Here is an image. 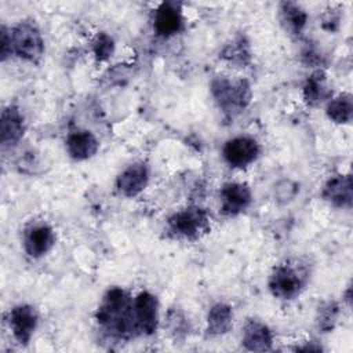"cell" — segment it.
Wrapping results in <instances>:
<instances>
[{
  "instance_id": "1",
  "label": "cell",
  "mask_w": 353,
  "mask_h": 353,
  "mask_svg": "<svg viewBox=\"0 0 353 353\" xmlns=\"http://www.w3.org/2000/svg\"><path fill=\"white\" fill-rule=\"evenodd\" d=\"M95 320L113 338L130 339L139 335L134 316V299L120 287H112L103 294Z\"/></svg>"
},
{
  "instance_id": "2",
  "label": "cell",
  "mask_w": 353,
  "mask_h": 353,
  "mask_svg": "<svg viewBox=\"0 0 353 353\" xmlns=\"http://www.w3.org/2000/svg\"><path fill=\"white\" fill-rule=\"evenodd\" d=\"M210 90L218 108L225 116L232 119L241 113L250 105L252 98L250 83L245 79L236 76H215Z\"/></svg>"
},
{
  "instance_id": "3",
  "label": "cell",
  "mask_w": 353,
  "mask_h": 353,
  "mask_svg": "<svg viewBox=\"0 0 353 353\" xmlns=\"http://www.w3.org/2000/svg\"><path fill=\"white\" fill-rule=\"evenodd\" d=\"M309 281V269L301 261H285L274 266L269 276L270 294L283 301H291L305 290Z\"/></svg>"
},
{
  "instance_id": "4",
  "label": "cell",
  "mask_w": 353,
  "mask_h": 353,
  "mask_svg": "<svg viewBox=\"0 0 353 353\" xmlns=\"http://www.w3.org/2000/svg\"><path fill=\"white\" fill-rule=\"evenodd\" d=\"M167 225L174 237L196 240L210 230V216L199 205H189L174 212Z\"/></svg>"
},
{
  "instance_id": "5",
  "label": "cell",
  "mask_w": 353,
  "mask_h": 353,
  "mask_svg": "<svg viewBox=\"0 0 353 353\" xmlns=\"http://www.w3.org/2000/svg\"><path fill=\"white\" fill-rule=\"evenodd\" d=\"M11 52L28 62H37L44 54V40L33 22H18L10 29Z\"/></svg>"
},
{
  "instance_id": "6",
  "label": "cell",
  "mask_w": 353,
  "mask_h": 353,
  "mask_svg": "<svg viewBox=\"0 0 353 353\" xmlns=\"http://www.w3.org/2000/svg\"><path fill=\"white\" fill-rule=\"evenodd\" d=\"M261 153L258 141L248 135H239L225 142L222 157L232 168H245L252 164Z\"/></svg>"
},
{
  "instance_id": "7",
  "label": "cell",
  "mask_w": 353,
  "mask_h": 353,
  "mask_svg": "<svg viewBox=\"0 0 353 353\" xmlns=\"http://www.w3.org/2000/svg\"><path fill=\"white\" fill-rule=\"evenodd\" d=\"M39 323L37 310L28 303H21L14 306L8 313L10 330L21 345H28L32 339Z\"/></svg>"
},
{
  "instance_id": "8",
  "label": "cell",
  "mask_w": 353,
  "mask_h": 353,
  "mask_svg": "<svg viewBox=\"0 0 353 353\" xmlns=\"http://www.w3.org/2000/svg\"><path fill=\"white\" fill-rule=\"evenodd\" d=\"M221 212L226 216H236L244 212L251 201L252 193L247 183L243 182H226L219 190Z\"/></svg>"
},
{
  "instance_id": "9",
  "label": "cell",
  "mask_w": 353,
  "mask_h": 353,
  "mask_svg": "<svg viewBox=\"0 0 353 353\" xmlns=\"http://www.w3.org/2000/svg\"><path fill=\"white\" fill-rule=\"evenodd\" d=\"M134 316L139 335H152L159 324V301L149 291H141L134 298Z\"/></svg>"
},
{
  "instance_id": "10",
  "label": "cell",
  "mask_w": 353,
  "mask_h": 353,
  "mask_svg": "<svg viewBox=\"0 0 353 353\" xmlns=\"http://www.w3.org/2000/svg\"><path fill=\"white\" fill-rule=\"evenodd\" d=\"M54 229L46 222H34L23 232V250L30 258L44 256L55 244Z\"/></svg>"
},
{
  "instance_id": "11",
  "label": "cell",
  "mask_w": 353,
  "mask_h": 353,
  "mask_svg": "<svg viewBox=\"0 0 353 353\" xmlns=\"http://www.w3.org/2000/svg\"><path fill=\"white\" fill-rule=\"evenodd\" d=\"M183 28L182 7L176 1H163L153 14V30L161 37L179 33Z\"/></svg>"
},
{
  "instance_id": "12",
  "label": "cell",
  "mask_w": 353,
  "mask_h": 353,
  "mask_svg": "<svg viewBox=\"0 0 353 353\" xmlns=\"http://www.w3.org/2000/svg\"><path fill=\"white\" fill-rule=\"evenodd\" d=\"M323 199L335 208H350L353 199V185L350 174L331 176L323 186Z\"/></svg>"
},
{
  "instance_id": "13",
  "label": "cell",
  "mask_w": 353,
  "mask_h": 353,
  "mask_svg": "<svg viewBox=\"0 0 353 353\" xmlns=\"http://www.w3.org/2000/svg\"><path fill=\"white\" fill-rule=\"evenodd\" d=\"M26 130L25 117L19 108L15 105H8L1 112L0 121V142L3 148H10L17 145Z\"/></svg>"
},
{
  "instance_id": "14",
  "label": "cell",
  "mask_w": 353,
  "mask_h": 353,
  "mask_svg": "<svg viewBox=\"0 0 353 353\" xmlns=\"http://www.w3.org/2000/svg\"><path fill=\"white\" fill-rule=\"evenodd\" d=\"M149 182V170L143 163H132L116 178L117 190L125 197L138 196Z\"/></svg>"
},
{
  "instance_id": "15",
  "label": "cell",
  "mask_w": 353,
  "mask_h": 353,
  "mask_svg": "<svg viewBox=\"0 0 353 353\" xmlns=\"http://www.w3.org/2000/svg\"><path fill=\"white\" fill-rule=\"evenodd\" d=\"M241 343L251 352L270 350L273 345V332L265 323L256 319H248L243 327Z\"/></svg>"
},
{
  "instance_id": "16",
  "label": "cell",
  "mask_w": 353,
  "mask_h": 353,
  "mask_svg": "<svg viewBox=\"0 0 353 353\" xmlns=\"http://www.w3.org/2000/svg\"><path fill=\"white\" fill-rule=\"evenodd\" d=\"M66 152L76 161H84L95 156L99 149L97 137L87 130L70 132L66 138Z\"/></svg>"
},
{
  "instance_id": "17",
  "label": "cell",
  "mask_w": 353,
  "mask_h": 353,
  "mask_svg": "<svg viewBox=\"0 0 353 353\" xmlns=\"http://www.w3.org/2000/svg\"><path fill=\"white\" fill-rule=\"evenodd\" d=\"M303 99L309 106H317L325 101H328L332 95L331 88L327 83V76L324 70H314L305 81L303 88Z\"/></svg>"
},
{
  "instance_id": "18",
  "label": "cell",
  "mask_w": 353,
  "mask_h": 353,
  "mask_svg": "<svg viewBox=\"0 0 353 353\" xmlns=\"http://www.w3.org/2000/svg\"><path fill=\"white\" fill-rule=\"evenodd\" d=\"M233 325V310L225 302H216L207 313V334L210 336L225 335Z\"/></svg>"
},
{
  "instance_id": "19",
  "label": "cell",
  "mask_w": 353,
  "mask_h": 353,
  "mask_svg": "<svg viewBox=\"0 0 353 353\" xmlns=\"http://www.w3.org/2000/svg\"><path fill=\"white\" fill-rule=\"evenodd\" d=\"M327 117L336 124H349L353 117V98L349 92H342L327 101Z\"/></svg>"
},
{
  "instance_id": "20",
  "label": "cell",
  "mask_w": 353,
  "mask_h": 353,
  "mask_svg": "<svg viewBox=\"0 0 353 353\" xmlns=\"http://www.w3.org/2000/svg\"><path fill=\"white\" fill-rule=\"evenodd\" d=\"M280 18L285 25V29L294 34H301L307 22L306 11L292 1H284L280 4Z\"/></svg>"
},
{
  "instance_id": "21",
  "label": "cell",
  "mask_w": 353,
  "mask_h": 353,
  "mask_svg": "<svg viewBox=\"0 0 353 353\" xmlns=\"http://www.w3.org/2000/svg\"><path fill=\"white\" fill-rule=\"evenodd\" d=\"M221 57L233 65L245 66L251 61L250 44L244 36H236L229 44H226L221 52Z\"/></svg>"
},
{
  "instance_id": "22",
  "label": "cell",
  "mask_w": 353,
  "mask_h": 353,
  "mask_svg": "<svg viewBox=\"0 0 353 353\" xmlns=\"http://www.w3.org/2000/svg\"><path fill=\"white\" fill-rule=\"evenodd\" d=\"M339 317V305L335 301H324L319 305L316 312V324L321 332L334 330Z\"/></svg>"
},
{
  "instance_id": "23",
  "label": "cell",
  "mask_w": 353,
  "mask_h": 353,
  "mask_svg": "<svg viewBox=\"0 0 353 353\" xmlns=\"http://www.w3.org/2000/svg\"><path fill=\"white\" fill-rule=\"evenodd\" d=\"M92 52H94V57L97 58V61H99V62L108 61L112 57V54L114 52L113 39L105 32L97 33V36L92 40Z\"/></svg>"
},
{
  "instance_id": "24",
  "label": "cell",
  "mask_w": 353,
  "mask_h": 353,
  "mask_svg": "<svg viewBox=\"0 0 353 353\" xmlns=\"http://www.w3.org/2000/svg\"><path fill=\"white\" fill-rule=\"evenodd\" d=\"M167 327L175 338L183 336L188 332V320L179 309H170L167 314Z\"/></svg>"
},
{
  "instance_id": "25",
  "label": "cell",
  "mask_w": 353,
  "mask_h": 353,
  "mask_svg": "<svg viewBox=\"0 0 353 353\" xmlns=\"http://www.w3.org/2000/svg\"><path fill=\"white\" fill-rule=\"evenodd\" d=\"M1 41H0V54H1V61H6L12 52H11V40H10V30L3 26L1 28Z\"/></svg>"
}]
</instances>
